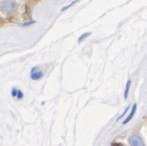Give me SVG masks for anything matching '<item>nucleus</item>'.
<instances>
[{
    "instance_id": "obj_2",
    "label": "nucleus",
    "mask_w": 147,
    "mask_h": 146,
    "mask_svg": "<svg viewBox=\"0 0 147 146\" xmlns=\"http://www.w3.org/2000/svg\"><path fill=\"white\" fill-rule=\"evenodd\" d=\"M129 142L131 146H145V145L143 143V139L138 134L132 135L131 137L129 138Z\"/></svg>"
},
{
    "instance_id": "obj_5",
    "label": "nucleus",
    "mask_w": 147,
    "mask_h": 146,
    "mask_svg": "<svg viewBox=\"0 0 147 146\" xmlns=\"http://www.w3.org/2000/svg\"><path fill=\"white\" fill-rule=\"evenodd\" d=\"M130 83H131V81H130V80H128L127 84H126L125 91H124V98H125V100L127 99L128 94H129V87H130Z\"/></svg>"
},
{
    "instance_id": "obj_7",
    "label": "nucleus",
    "mask_w": 147,
    "mask_h": 146,
    "mask_svg": "<svg viewBox=\"0 0 147 146\" xmlns=\"http://www.w3.org/2000/svg\"><path fill=\"white\" fill-rule=\"evenodd\" d=\"M78 1H79V0H74V1H73V2H72V3H71V4L68 5H67V6L64 7L63 9H62V11H65V10H66V9H69V8H70V7L72 6V5H74L75 3H76V2H78Z\"/></svg>"
},
{
    "instance_id": "obj_11",
    "label": "nucleus",
    "mask_w": 147,
    "mask_h": 146,
    "mask_svg": "<svg viewBox=\"0 0 147 146\" xmlns=\"http://www.w3.org/2000/svg\"><path fill=\"white\" fill-rule=\"evenodd\" d=\"M129 107H127V108H126V109H125V111L123 112V114H121V116H120V117H119V118H118V119H117V120H120V119H121V118L123 117V116L125 115V114H126V113H127V112L128 109H129Z\"/></svg>"
},
{
    "instance_id": "obj_8",
    "label": "nucleus",
    "mask_w": 147,
    "mask_h": 146,
    "mask_svg": "<svg viewBox=\"0 0 147 146\" xmlns=\"http://www.w3.org/2000/svg\"><path fill=\"white\" fill-rule=\"evenodd\" d=\"M18 91L16 88H13L12 91H11V95L13 97H17L18 96Z\"/></svg>"
},
{
    "instance_id": "obj_4",
    "label": "nucleus",
    "mask_w": 147,
    "mask_h": 146,
    "mask_svg": "<svg viewBox=\"0 0 147 146\" xmlns=\"http://www.w3.org/2000/svg\"><path fill=\"white\" fill-rule=\"evenodd\" d=\"M136 110V104H135L134 105L133 108H132V110H131V112H130V114H129V116H128L126 118V120L123 122V124H127L128 122H129V121L132 120V118L134 117V114H135Z\"/></svg>"
},
{
    "instance_id": "obj_10",
    "label": "nucleus",
    "mask_w": 147,
    "mask_h": 146,
    "mask_svg": "<svg viewBox=\"0 0 147 146\" xmlns=\"http://www.w3.org/2000/svg\"><path fill=\"white\" fill-rule=\"evenodd\" d=\"M23 96H24V95H23V93H22V91H20V90H18V99H22V98H23Z\"/></svg>"
},
{
    "instance_id": "obj_6",
    "label": "nucleus",
    "mask_w": 147,
    "mask_h": 146,
    "mask_svg": "<svg viewBox=\"0 0 147 146\" xmlns=\"http://www.w3.org/2000/svg\"><path fill=\"white\" fill-rule=\"evenodd\" d=\"M90 34H91V33L88 32V33H85V34H83L82 35H81V36H80V37L79 38V40H78L79 43H81V42L83 41L84 40L86 39V37H88V36H89Z\"/></svg>"
},
{
    "instance_id": "obj_3",
    "label": "nucleus",
    "mask_w": 147,
    "mask_h": 146,
    "mask_svg": "<svg viewBox=\"0 0 147 146\" xmlns=\"http://www.w3.org/2000/svg\"><path fill=\"white\" fill-rule=\"evenodd\" d=\"M43 76H44V73L37 67H34L31 69V78L33 80H38V79H41Z\"/></svg>"
},
{
    "instance_id": "obj_12",
    "label": "nucleus",
    "mask_w": 147,
    "mask_h": 146,
    "mask_svg": "<svg viewBox=\"0 0 147 146\" xmlns=\"http://www.w3.org/2000/svg\"><path fill=\"white\" fill-rule=\"evenodd\" d=\"M114 146H122V145H114Z\"/></svg>"
},
{
    "instance_id": "obj_9",
    "label": "nucleus",
    "mask_w": 147,
    "mask_h": 146,
    "mask_svg": "<svg viewBox=\"0 0 147 146\" xmlns=\"http://www.w3.org/2000/svg\"><path fill=\"white\" fill-rule=\"evenodd\" d=\"M35 21H31V22H26V23H24V24H22V26L25 27V26H29V25H31V24H33L35 23Z\"/></svg>"
},
{
    "instance_id": "obj_1",
    "label": "nucleus",
    "mask_w": 147,
    "mask_h": 146,
    "mask_svg": "<svg viewBox=\"0 0 147 146\" xmlns=\"http://www.w3.org/2000/svg\"><path fill=\"white\" fill-rule=\"evenodd\" d=\"M17 9V4L12 1H4L1 4V10L5 13H10L12 11H16Z\"/></svg>"
}]
</instances>
